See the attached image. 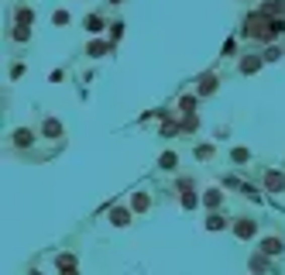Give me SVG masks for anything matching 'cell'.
<instances>
[{
	"mask_svg": "<svg viewBox=\"0 0 285 275\" xmlns=\"http://www.w3.org/2000/svg\"><path fill=\"white\" fill-rule=\"evenodd\" d=\"M62 131H65V127H62V120H55V117H45V124H41V134H45V138L58 141V138H62Z\"/></svg>",
	"mask_w": 285,
	"mask_h": 275,
	"instance_id": "cell-5",
	"label": "cell"
},
{
	"mask_svg": "<svg viewBox=\"0 0 285 275\" xmlns=\"http://www.w3.org/2000/svg\"><path fill=\"white\" fill-rule=\"evenodd\" d=\"M55 265H58V272H73V268H76V258L73 255H58Z\"/></svg>",
	"mask_w": 285,
	"mask_h": 275,
	"instance_id": "cell-14",
	"label": "cell"
},
{
	"mask_svg": "<svg viewBox=\"0 0 285 275\" xmlns=\"http://www.w3.org/2000/svg\"><path fill=\"white\" fill-rule=\"evenodd\" d=\"M278 55H282V48H268V52H265V62H275Z\"/></svg>",
	"mask_w": 285,
	"mask_h": 275,
	"instance_id": "cell-23",
	"label": "cell"
},
{
	"mask_svg": "<svg viewBox=\"0 0 285 275\" xmlns=\"http://www.w3.org/2000/svg\"><path fill=\"white\" fill-rule=\"evenodd\" d=\"M52 21H55V24H69V14H65V11H55Z\"/></svg>",
	"mask_w": 285,
	"mask_h": 275,
	"instance_id": "cell-22",
	"label": "cell"
},
{
	"mask_svg": "<svg viewBox=\"0 0 285 275\" xmlns=\"http://www.w3.org/2000/svg\"><path fill=\"white\" fill-rule=\"evenodd\" d=\"M261 62H265V59H244V62H241V73H258V69H261Z\"/></svg>",
	"mask_w": 285,
	"mask_h": 275,
	"instance_id": "cell-16",
	"label": "cell"
},
{
	"mask_svg": "<svg viewBox=\"0 0 285 275\" xmlns=\"http://www.w3.org/2000/svg\"><path fill=\"white\" fill-rule=\"evenodd\" d=\"M35 138H38V134H35L31 127H18L11 141H14V148H31V145H35Z\"/></svg>",
	"mask_w": 285,
	"mask_h": 275,
	"instance_id": "cell-4",
	"label": "cell"
},
{
	"mask_svg": "<svg viewBox=\"0 0 285 275\" xmlns=\"http://www.w3.org/2000/svg\"><path fill=\"white\" fill-rule=\"evenodd\" d=\"M230 158H234L237 165H244L247 158H251V152H247V148H234V152H230Z\"/></svg>",
	"mask_w": 285,
	"mask_h": 275,
	"instance_id": "cell-18",
	"label": "cell"
},
{
	"mask_svg": "<svg viewBox=\"0 0 285 275\" xmlns=\"http://www.w3.org/2000/svg\"><path fill=\"white\" fill-rule=\"evenodd\" d=\"M131 210H134V214L152 210V196H148V193H134V196H131Z\"/></svg>",
	"mask_w": 285,
	"mask_h": 275,
	"instance_id": "cell-7",
	"label": "cell"
},
{
	"mask_svg": "<svg viewBox=\"0 0 285 275\" xmlns=\"http://www.w3.org/2000/svg\"><path fill=\"white\" fill-rule=\"evenodd\" d=\"M86 31H103V21L96 18V14H90L86 18Z\"/></svg>",
	"mask_w": 285,
	"mask_h": 275,
	"instance_id": "cell-19",
	"label": "cell"
},
{
	"mask_svg": "<svg viewBox=\"0 0 285 275\" xmlns=\"http://www.w3.org/2000/svg\"><path fill=\"white\" fill-rule=\"evenodd\" d=\"M110 4H120V0H110Z\"/></svg>",
	"mask_w": 285,
	"mask_h": 275,
	"instance_id": "cell-25",
	"label": "cell"
},
{
	"mask_svg": "<svg viewBox=\"0 0 285 275\" xmlns=\"http://www.w3.org/2000/svg\"><path fill=\"white\" fill-rule=\"evenodd\" d=\"M282 31H285V21L282 18L275 21L271 14H265V11H261V14H251V18H247V28H244L247 38H258V41H271V38H278Z\"/></svg>",
	"mask_w": 285,
	"mask_h": 275,
	"instance_id": "cell-1",
	"label": "cell"
},
{
	"mask_svg": "<svg viewBox=\"0 0 285 275\" xmlns=\"http://www.w3.org/2000/svg\"><path fill=\"white\" fill-rule=\"evenodd\" d=\"M110 224H114V227H127V224H131V210L114 207V210H110Z\"/></svg>",
	"mask_w": 285,
	"mask_h": 275,
	"instance_id": "cell-8",
	"label": "cell"
},
{
	"mask_svg": "<svg viewBox=\"0 0 285 275\" xmlns=\"http://www.w3.org/2000/svg\"><path fill=\"white\" fill-rule=\"evenodd\" d=\"M175 165H179V155H175V152H165V155L158 158V169H165V172H172Z\"/></svg>",
	"mask_w": 285,
	"mask_h": 275,
	"instance_id": "cell-11",
	"label": "cell"
},
{
	"mask_svg": "<svg viewBox=\"0 0 285 275\" xmlns=\"http://www.w3.org/2000/svg\"><path fill=\"white\" fill-rule=\"evenodd\" d=\"M213 90H217V76H213V73H206V76L199 79V97H209Z\"/></svg>",
	"mask_w": 285,
	"mask_h": 275,
	"instance_id": "cell-9",
	"label": "cell"
},
{
	"mask_svg": "<svg viewBox=\"0 0 285 275\" xmlns=\"http://www.w3.org/2000/svg\"><path fill=\"white\" fill-rule=\"evenodd\" d=\"M224 227H227V217H220V214L206 217V231H224Z\"/></svg>",
	"mask_w": 285,
	"mask_h": 275,
	"instance_id": "cell-12",
	"label": "cell"
},
{
	"mask_svg": "<svg viewBox=\"0 0 285 275\" xmlns=\"http://www.w3.org/2000/svg\"><path fill=\"white\" fill-rule=\"evenodd\" d=\"M203 203H206L209 210H217V207H220V189H206V196H203Z\"/></svg>",
	"mask_w": 285,
	"mask_h": 275,
	"instance_id": "cell-15",
	"label": "cell"
},
{
	"mask_svg": "<svg viewBox=\"0 0 285 275\" xmlns=\"http://www.w3.org/2000/svg\"><path fill=\"white\" fill-rule=\"evenodd\" d=\"M199 203H203V196H196V193H189V189L182 193V210H196Z\"/></svg>",
	"mask_w": 285,
	"mask_h": 275,
	"instance_id": "cell-13",
	"label": "cell"
},
{
	"mask_svg": "<svg viewBox=\"0 0 285 275\" xmlns=\"http://www.w3.org/2000/svg\"><path fill=\"white\" fill-rule=\"evenodd\" d=\"M282 251H285V241H282V237H265V241H261V255L278 258Z\"/></svg>",
	"mask_w": 285,
	"mask_h": 275,
	"instance_id": "cell-3",
	"label": "cell"
},
{
	"mask_svg": "<svg viewBox=\"0 0 285 275\" xmlns=\"http://www.w3.org/2000/svg\"><path fill=\"white\" fill-rule=\"evenodd\" d=\"M234 234L241 237V241H251V237L258 234V224H254V220H247V217H237V224H234Z\"/></svg>",
	"mask_w": 285,
	"mask_h": 275,
	"instance_id": "cell-2",
	"label": "cell"
},
{
	"mask_svg": "<svg viewBox=\"0 0 285 275\" xmlns=\"http://www.w3.org/2000/svg\"><path fill=\"white\" fill-rule=\"evenodd\" d=\"M58 275H79V268H73V272H58Z\"/></svg>",
	"mask_w": 285,
	"mask_h": 275,
	"instance_id": "cell-24",
	"label": "cell"
},
{
	"mask_svg": "<svg viewBox=\"0 0 285 275\" xmlns=\"http://www.w3.org/2000/svg\"><path fill=\"white\" fill-rule=\"evenodd\" d=\"M11 38H14V41H28V38H31V31H28L24 24H14V35H11Z\"/></svg>",
	"mask_w": 285,
	"mask_h": 275,
	"instance_id": "cell-17",
	"label": "cell"
},
{
	"mask_svg": "<svg viewBox=\"0 0 285 275\" xmlns=\"http://www.w3.org/2000/svg\"><path fill=\"white\" fill-rule=\"evenodd\" d=\"M265 189H268V193H282V189H285V176H282V172H275V169L265 172Z\"/></svg>",
	"mask_w": 285,
	"mask_h": 275,
	"instance_id": "cell-6",
	"label": "cell"
},
{
	"mask_svg": "<svg viewBox=\"0 0 285 275\" xmlns=\"http://www.w3.org/2000/svg\"><path fill=\"white\" fill-rule=\"evenodd\" d=\"M14 21L28 28V24H35V11H31V7H18V14H14Z\"/></svg>",
	"mask_w": 285,
	"mask_h": 275,
	"instance_id": "cell-10",
	"label": "cell"
},
{
	"mask_svg": "<svg viewBox=\"0 0 285 275\" xmlns=\"http://www.w3.org/2000/svg\"><path fill=\"white\" fill-rule=\"evenodd\" d=\"M179 107H182V114H192V107H196V97H182V103H179Z\"/></svg>",
	"mask_w": 285,
	"mask_h": 275,
	"instance_id": "cell-21",
	"label": "cell"
},
{
	"mask_svg": "<svg viewBox=\"0 0 285 275\" xmlns=\"http://www.w3.org/2000/svg\"><path fill=\"white\" fill-rule=\"evenodd\" d=\"M107 48H110V45H107V41H93V45H90V55H103V52H107Z\"/></svg>",
	"mask_w": 285,
	"mask_h": 275,
	"instance_id": "cell-20",
	"label": "cell"
}]
</instances>
